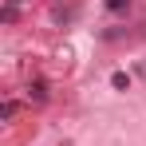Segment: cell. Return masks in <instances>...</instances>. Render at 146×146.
Here are the masks:
<instances>
[{"mask_svg":"<svg viewBox=\"0 0 146 146\" xmlns=\"http://www.w3.org/2000/svg\"><path fill=\"white\" fill-rule=\"evenodd\" d=\"M28 99H36V103H44V99H48V83H44V79H36V83L28 87Z\"/></svg>","mask_w":146,"mask_h":146,"instance_id":"obj_1","label":"cell"},{"mask_svg":"<svg viewBox=\"0 0 146 146\" xmlns=\"http://www.w3.org/2000/svg\"><path fill=\"white\" fill-rule=\"evenodd\" d=\"M111 83H115L119 91H126V87H130V75H126V71H115V75H111Z\"/></svg>","mask_w":146,"mask_h":146,"instance_id":"obj_2","label":"cell"},{"mask_svg":"<svg viewBox=\"0 0 146 146\" xmlns=\"http://www.w3.org/2000/svg\"><path fill=\"white\" fill-rule=\"evenodd\" d=\"M16 111H20V103H16V99H8V103H4V119H16Z\"/></svg>","mask_w":146,"mask_h":146,"instance_id":"obj_3","label":"cell"},{"mask_svg":"<svg viewBox=\"0 0 146 146\" xmlns=\"http://www.w3.org/2000/svg\"><path fill=\"white\" fill-rule=\"evenodd\" d=\"M107 8H111V12H122V8H126V0H107Z\"/></svg>","mask_w":146,"mask_h":146,"instance_id":"obj_4","label":"cell"}]
</instances>
